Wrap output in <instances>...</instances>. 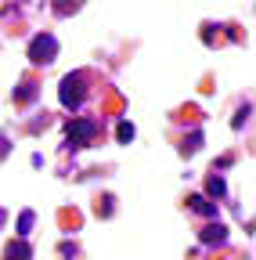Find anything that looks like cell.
Segmentation results:
<instances>
[{
    "instance_id": "1",
    "label": "cell",
    "mask_w": 256,
    "mask_h": 260,
    "mask_svg": "<svg viewBox=\"0 0 256 260\" xmlns=\"http://www.w3.org/2000/svg\"><path fill=\"white\" fill-rule=\"evenodd\" d=\"M83 76L80 73H69L65 80H61V90H58V98H61V105L65 109H80L83 105Z\"/></svg>"
},
{
    "instance_id": "2",
    "label": "cell",
    "mask_w": 256,
    "mask_h": 260,
    "mask_svg": "<svg viewBox=\"0 0 256 260\" xmlns=\"http://www.w3.org/2000/svg\"><path fill=\"white\" fill-rule=\"evenodd\" d=\"M54 54H58V40L51 37V32H40V37H33V44H29V58H33L36 65L54 61Z\"/></svg>"
},
{
    "instance_id": "3",
    "label": "cell",
    "mask_w": 256,
    "mask_h": 260,
    "mask_svg": "<svg viewBox=\"0 0 256 260\" xmlns=\"http://www.w3.org/2000/svg\"><path fill=\"white\" fill-rule=\"evenodd\" d=\"M98 134V123H90V119H72L69 126H65V141L72 145V148H83V145H90V138Z\"/></svg>"
},
{
    "instance_id": "4",
    "label": "cell",
    "mask_w": 256,
    "mask_h": 260,
    "mask_svg": "<svg viewBox=\"0 0 256 260\" xmlns=\"http://www.w3.org/2000/svg\"><path fill=\"white\" fill-rule=\"evenodd\" d=\"M224 239H228V228H224V224H213V228H206V232H202V242H206V246H213V242L220 246Z\"/></svg>"
},
{
    "instance_id": "5",
    "label": "cell",
    "mask_w": 256,
    "mask_h": 260,
    "mask_svg": "<svg viewBox=\"0 0 256 260\" xmlns=\"http://www.w3.org/2000/svg\"><path fill=\"white\" fill-rule=\"evenodd\" d=\"M29 256H33V249H29L25 242H11L8 253H4V260H29Z\"/></svg>"
},
{
    "instance_id": "6",
    "label": "cell",
    "mask_w": 256,
    "mask_h": 260,
    "mask_svg": "<svg viewBox=\"0 0 256 260\" xmlns=\"http://www.w3.org/2000/svg\"><path fill=\"white\" fill-rule=\"evenodd\" d=\"M191 210L202 213V217H216V206L209 199H202V195H191Z\"/></svg>"
},
{
    "instance_id": "7",
    "label": "cell",
    "mask_w": 256,
    "mask_h": 260,
    "mask_svg": "<svg viewBox=\"0 0 256 260\" xmlns=\"http://www.w3.org/2000/svg\"><path fill=\"white\" fill-rule=\"evenodd\" d=\"M116 138H119L123 145H126V141H134V126H130V123H119V130H116Z\"/></svg>"
},
{
    "instance_id": "8",
    "label": "cell",
    "mask_w": 256,
    "mask_h": 260,
    "mask_svg": "<svg viewBox=\"0 0 256 260\" xmlns=\"http://www.w3.org/2000/svg\"><path fill=\"white\" fill-rule=\"evenodd\" d=\"M29 228H33V210H25V213L18 217V235H25Z\"/></svg>"
},
{
    "instance_id": "9",
    "label": "cell",
    "mask_w": 256,
    "mask_h": 260,
    "mask_svg": "<svg viewBox=\"0 0 256 260\" xmlns=\"http://www.w3.org/2000/svg\"><path fill=\"white\" fill-rule=\"evenodd\" d=\"M209 195H224V177H209Z\"/></svg>"
},
{
    "instance_id": "10",
    "label": "cell",
    "mask_w": 256,
    "mask_h": 260,
    "mask_svg": "<svg viewBox=\"0 0 256 260\" xmlns=\"http://www.w3.org/2000/svg\"><path fill=\"white\" fill-rule=\"evenodd\" d=\"M33 94H36V90H33V83H22V90H18V98H22V102H29Z\"/></svg>"
},
{
    "instance_id": "11",
    "label": "cell",
    "mask_w": 256,
    "mask_h": 260,
    "mask_svg": "<svg viewBox=\"0 0 256 260\" xmlns=\"http://www.w3.org/2000/svg\"><path fill=\"white\" fill-rule=\"evenodd\" d=\"M8 152V138H0V155H4Z\"/></svg>"
},
{
    "instance_id": "12",
    "label": "cell",
    "mask_w": 256,
    "mask_h": 260,
    "mask_svg": "<svg viewBox=\"0 0 256 260\" xmlns=\"http://www.w3.org/2000/svg\"><path fill=\"white\" fill-rule=\"evenodd\" d=\"M0 224H4V210H0Z\"/></svg>"
}]
</instances>
